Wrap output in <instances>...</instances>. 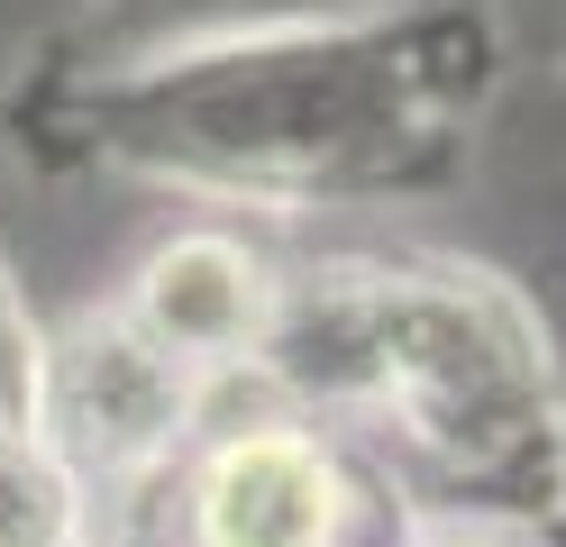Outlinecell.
Wrapping results in <instances>:
<instances>
[{
	"mask_svg": "<svg viewBox=\"0 0 566 547\" xmlns=\"http://www.w3.org/2000/svg\"><path fill=\"white\" fill-rule=\"evenodd\" d=\"M274 283H283V265H265L238 229L201 219V229H174L137 255L119 311L174 365H192L201 383H247L256 347H265V319H274Z\"/></svg>",
	"mask_w": 566,
	"mask_h": 547,
	"instance_id": "obj_5",
	"label": "cell"
},
{
	"mask_svg": "<svg viewBox=\"0 0 566 547\" xmlns=\"http://www.w3.org/2000/svg\"><path fill=\"white\" fill-rule=\"evenodd\" d=\"M357 474L321 420L256 392L247 420H201V438L165 465V538L174 547H347Z\"/></svg>",
	"mask_w": 566,
	"mask_h": 547,
	"instance_id": "obj_4",
	"label": "cell"
},
{
	"mask_svg": "<svg viewBox=\"0 0 566 547\" xmlns=\"http://www.w3.org/2000/svg\"><path fill=\"white\" fill-rule=\"evenodd\" d=\"M411 547H493L475 520H439V529H411Z\"/></svg>",
	"mask_w": 566,
	"mask_h": 547,
	"instance_id": "obj_9",
	"label": "cell"
},
{
	"mask_svg": "<svg viewBox=\"0 0 566 547\" xmlns=\"http://www.w3.org/2000/svg\"><path fill=\"white\" fill-rule=\"evenodd\" d=\"M229 401V383H201L192 365H174L119 302L74 311L46 328L38 356V438L83 474L92 502L165 474L201 438V420Z\"/></svg>",
	"mask_w": 566,
	"mask_h": 547,
	"instance_id": "obj_3",
	"label": "cell"
},
{
	"mask_svg": "<svg viewBox=\"0 0 566 547\" xmlns=\"http://www.w3.org/2000/svg\"><path fill=\"white\" fill-rule=\"evenodd\" d=\"M539 538H548V547H566V502L548 511V529H539Z\"/></svg>",
	"mask_w": 566,
	"mask_h": 547,
	"instance_id": "obj_10",
	"label": "cell"
},
{
	"mask_svg": "<svg viewBox=\"0 0 566 547\" xmlns=\"http://www.w3.org/2000/svg\"><path fill=\"white\" fill-rule=\"evenodd\" d=\"M265 401L347 420L448 502V520H530L566 502V383L548 319L467 255H338L274 283Z\"/></svg>",
	"mask_w": 566,
	"mask_h": 547,
	"instance_id": "obj_2",
	"label": "cell"
},
{
	"mask_svg": "<svg viewBox=\"0 0 566 547\" xmlns=\"http://www.w3.org/2000/svg\"><path fill=\"white\" fill-rule=\"evenodd\" d=\"M329 10H357V0H74L64 64H119V55H156V46H192V36L329 19Z\"/></svg>",
	"mask_w": 566,
	"mask_h": 547,
	"instance_id": "obj_6",
	"label": "cell"
},
{
	"mask_svg": "<svg viewBox=\"0 0 566 547\" xmlns=\"http://www.w3.org/2000/svg\"><path fill=\"white\" fill-rule=\"evenodd\" d=\"M493 92V0H357L119 64L46 55L0 128L46 182H147L201 210H394L475 165Z\"/></svg>",
	"mask_w": 566,
	"mask_h": 547,
	"instance_id": "obj_1",
	"label": "cell"
},
{
	"mask_svg": "<svg viewBox=\"0 0 566 547\" xmlns=\"http://www.w3.org/2000/svg\"><path fill=\"white\" fill-rule=\"evenodd\" d=\"M38 356H46V328L19 292L10 246H0V429H38Z\"/></svg>",
	"mask_w": 566,
	"mask_h": 547,
	"instance_id": "obj_8",
	"label": "cell"
},
{
	"mask_svg": "<svg viewBox=\"0 0 566 547\" xmlns=\"http://www.w3.org/2000/svg\"><path fill=\"white\" fill-rule=\"evenodd\" d=\"M0 547H92V493L38 429H0Z\"/></svg>",
	"mask_w": 566,
	"mask_h": 547,
	"instance_id": "obj_7",
	"label": "cell"
}]
</instances>
